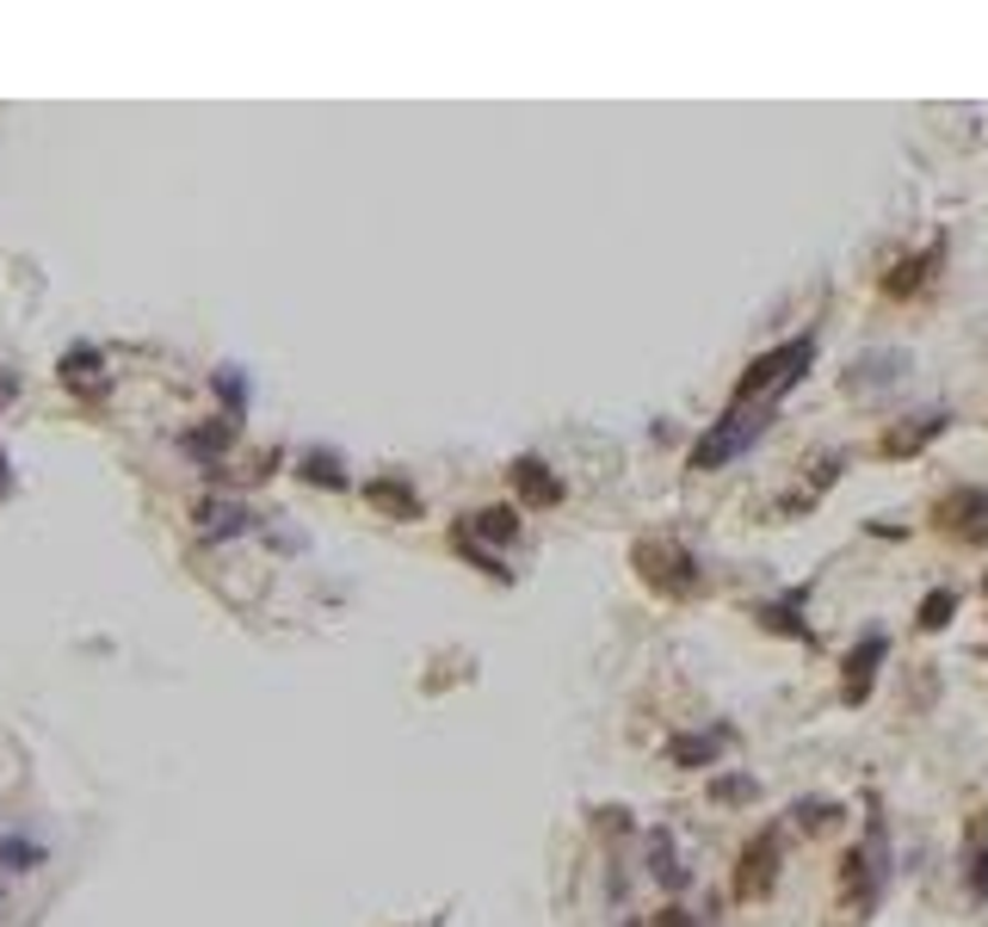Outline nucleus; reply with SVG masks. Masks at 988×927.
<instances>
[{
  "label": "nucleus",
  "instance_id": "5",
  "mask_svg": "<svg viewBox=\"0 0 988 927\" xmlns=\"http://www.w3.org/2000/svg\"><path fill=\"white\" fill-rule=\"evenodd\" d=\"M883 879H890V860H883V829H871V841L847 853V891L859 896L865 909H871V903H878V891H883Z\"/></svg>",
  "mask_w": 988,
  "mask_h": 927
},
{
  "label": "nucleus",
  "instance_id": "7",
  "mask_svg": "<svg viewBox=\"0 0 988 927\" xmlns=\"http://www.w3.org/2000/svg\"><path fill=\"white\" fill-rule=\"evenodd\" d=\"M883 656H890V637H883V630H865L859 649L847 656V705H865V692H871V680H878Z\"/></svg>",
  "mask_w": 988,
  "mask_h": 927
},
{
  "label": "nucleus",
  "instance_id": "23",
  "mask_svg": "<svg viewBox=\"0 0 988 927\" xmlns=\"http://www.w3.org/2000/svg\"><path fill=\"white\" fill-rule=\"evenodd\" d=\"M7 488H13V471H7V452H0V495H7Z\"/></svg>",
  "mask_w": 988,
  "mask_h": 927
},
{
  "label": "nucleus",
  "instance_id": "20",
  "mask_svg": "<svg viewBox=\"0 0 988 927\" xmlns=\"http://www.w3.org/2000/svg\"><path fill=\"white\" fill-rule=\"evenodd\" d=\"M717 798H753V779H717Z\"/></svg>",
  "mask_w": 988,
  "mask_h": 927
},
{
  "label": "nucleus",
  "instance_id": "22",
  "mask_svg": "<svg viewBox=\"0 0 988 927\" xmlns=\"http://www.w3.org/2000/svg\"><path fill=\"white\" fill-rule=\"evenodd\" d=\"M661 927H692V921H686L680 909H667V915H661Z\"/></svg>",
  "mask_w": 988,
  "mask_h": 927
},
{
  "label": "nucleus",
  "instance_id": "16",
  "mask_svg": "<svg viewBox=\"0 0 988 927\" xmlns=\"http://www.w3.org/2000/svg\"><path fill=\"white\" fill-rule=\"evenodd\" d=\"M952 613H957V594H952V588H940V594H926V600H921V630H940V625H952Z\"/></svg>",
  "mask_w": 988,
  "mask_h": 927
},
{
  "label": "nucleus",
  "instance_id": "6",
  "mask_svg": "<svg viewBox=\"0 0 988 927\" xmlns=\"http://www.w3.org/2000/svg\"><path fill=\"white\" fill-rule=\"evenodd\" d=\"M940 526L957 538H988V488H952L940 502Z\"/></svg>",
  "mask_w": 988,
  "mask_h": 927
},
{
  "label": "nucleus",
  "instance_id": "24",
  "mask_svg": "<svg viewBox=\"0 0 988 927\" xmlns=\"http://www.w3.org/2000/svg\"><path fill=\"white\" fill-rule=\"evenodd\" d=\"M7 396H13V371H0V402H7Z\"/></svg>",
  "mask_w": 988,
  "mask_h": 927
},
{
  "label": "nucleus",
  "instance_id": "1",
  "mask_svg": "<svg viewBox=\"0 0 988 927\" xmlns=\"http://www.w3.org/2000/svg\"><path fill=\"white\" fill-rule=\"evenodd\" d=\"M767 421H772V402H736V409L723 414L705 440L692 445V471H717V464L741 457L760 433H767Z\"/></svg>",
  "mask_w": 988,
  "mask_h": 927
},
{
  "label": "nucleus",
  "instance_id": "4",
  "mask_svg": "<svg viewBox=\"0 0 988 927\" xmlns=\"http://www.w3.org/2000/svg\"><path fill=\"white\" fill-rule=\"evenodd\" d=\"M772 884H779V829H760L736 865V896L753 903V896H767Z\"/></svg>",
  "mask_w": 988,
  "mask_h": 927
},
{
  "label": "nucleus",
  "instance_id": "13",
  "mask_svg": "<svg viewBox=\"0 0 988 927\" xmlns=\"http://www.w3.org/2000/svg\"><path fill=\"white\" fill-rule=\"evenodd\" d=\"M464 532L507 545V538H519V514H513V507H482V514H470V526H464Z\"/></svg>",
  "mask_w": 988,
  "mask_h": 927
},
{
  "label": "nucleus",
  "instance_id": "17",
  "mask_svg": "<svg viewBox=\"0 0 988 927\" xmlns=\"http://www.w3.org/2000/svg\"><path fill=\"white\" fill-rule=\"evenodd\" d=\"M452 545H457V557H470L476 569H488L495 582H513V569H501V563H495V557H488V550H476V538L464 532V526H457V532H452Z\"/></svg>",
  "mask_w": 988,
  "mask_h": 927
},
{
  "label": "nucleus",
  "instance_id": "15",
  "mask_svg": "<svg viewBox=\"0 0 988 927\" xmlns=\"http://www.w3.org/2000/svg\"><path fill=\"white\" fill-rule=\"evenodd\" d=\"M303 483H315V488H346L340 457H334V452H310V457H303Z\"/></svg>",
  "mask_w": 988,
  "mask_h": 927
},
{
  "label": "nucleus",
  "instance_id": "21",
  "mask_svg": "<svg viewBox=\"0 0 988 927\" xmlns=\"http://www.w3.org/2000/svg\"><path fill=\"white\" fill-rule=\"evenodd\" d=\"M970 884H976V896H988V853H976V879Z\"/></svg>",
  "mask_w": 988,
  "mask_h": 927
},
{
  "label": "nucleus",
  "instance_id": "11",
  "mask_svg": "<svg viewBox=\"0 0 988 927\" xmlns=\"http://www.w3.org/2000/svg\"><path fill=\"white\" fill-rule=\"evenodd\" d=\"M933 433H945V409L909 414V427H902V433H883V452H890V457H902V452H914L921 440H933Z\"/></svg>",
  "mask_w": 988,
  "mask_h": 927
},
{
  "label": "nucleus",
  "instance_id": "18",
  "mask_svg": "<svg viewBox=\"0 0 988 927\" xmlns=\"http://www.w3.org/2000/svg\"><path fill=\"white\" fill-rule=\"evenodd\" d=\"M797 606H803V594H791V600H779V606H767V613H760V618H767L772 630H797V637H803V618H797Z\"/></svg>",
  "mask_w": 988,
  "mask_h": 927
},
{
  "label": "nucleus",
  "instance_id": "3",
  "mask_svg": "<svg viewBox=\"0 0 988 927\" xmlns=\"http://www.w3.org/2000/svg\"><path fill=\"white\" fill-rule=\"evenodd\" d=\"M637 569H643V582L655 588V594H674V600L698 594V557L680 550V545L643 538V545H637Z\"/></svg>",
  "mask_w": 988,
  "mask_h": 927
},
{
  "label": "nucleus",
  "instance_id": "14",
  "mask_svg": "<svg viewBox=\"0 0 988 927\" xmlns=\"http://www.w3.org/2000/svg\"><path fill=\"white\" fill-rule=\"evenodd\" d=\"M180 445H186L192 457H217V452H229V445H236V421H210V427H192V433H186V440H180Z\"/></svg>",
  "mask_w": 988,
  "mask_h": 927
},
{
  "label": "nucleus",
  "instance_id": "19",
  "mask_svg": "<svg viewBox=\"0 0 988 927\" xmlns=\"http://www.w3.org/2000/svg\"><path fill=\"white\" fill-rule=\"evenodd\" d=\"M655 879H661V884H680V879H686V872H680V860L667 853V834H655Z\"/></svg>",
  "mask_w": 988,
  "mask_h": 927
},
{
  "label": "nucleus",
  "instance_id": "2",
  "mask_svg": "<svg viewBox=\"0 0 988 927\" xmlns=\"http://www.w3.org/2000/svg\"><path fill=\"white\" fill-rule=\"evenodd\" d=\"M810 359H816V341H810V334H797V341H784V346H772V353H760V359L741 371L736 402H760V396H772V390H791V384L810 371Z\"/></svg>",
  "mask_w": 988,
  "mask_h": 927
},
{
  "label": "nucleus",
  "instance_id": "10",
  "mask_svg": "<svg viewBox=\"0 0 988 927\" xmlns=\"http://www.w3.org/2000/svg\"><path fill=\"white\" fill-rule=\"evenodd\" d=\"M365 495H371V507H383V514H395V519H414V514H421V495H414L402 476H377Z\"/></svg>",
  "mask_w": 988,
  "mask_h": 927
},
{
  "label": "nucleus",
  "instance_id": "9",
  "mask_svg": "<svg viewBox=\"0 0 988 927\" xmlns=\"http://www.w3.org/2000/svg\"><path fill=\"white\" fill-rule=\"evenodd\" d=\"M513 488L532 507H556V502H563V483H556L550 464H538V457H519V464H513Z\"/></svg>",
  "mask_w": 988,
  "mask_h": 927
},
{
  "label": "nucleus",
  "instance_id": "8",
  "mask_svg": "<svg viewBox=\"0 0 988 927\" xmlns=\"http://www.w3.org/2000/svg\"><path fill=\"white\" fill-rule=\"evenodd\" d=\"M63 384L68 390H87V396L106 390V359H99V346H68L63 353Z\"/></svg>",
  "mask_w": 988,
  "mask_h": 927
},
{
  "label": "nucleus",
  "instance_id": "12",
  "mask_svg": "<svg viewBox=\"0 0 988 927\" xmlns=\"http://www.w3.org/2000/svg\"><path fill=\"white\" fill-rule=\"evenodd\" d=\"M729 736H736V730H723V723H717V730H705V736H680L674 742V761H680V767H705L717 748H729Z\"/></svg>",
  "mask_w": 988,
  "mask_h": 927
}]
</instances>
